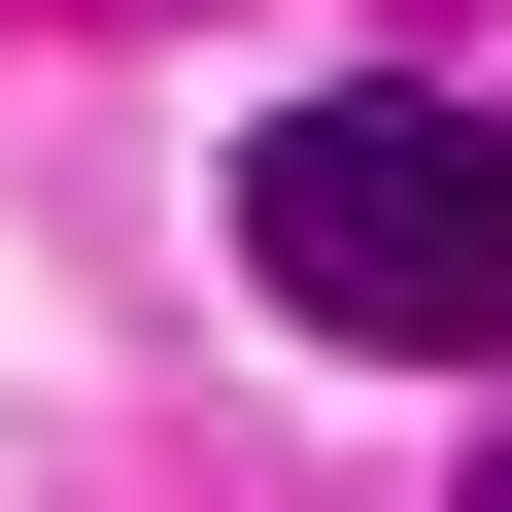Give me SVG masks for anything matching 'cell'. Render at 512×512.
<instances>
[{"instance_id":"cell-1","label":"cell","mask_w":512,"mask_h":512,"mask_svg":"<svg viewBox=\"0 0 512 512\" xmlns=\"http://www.w3.org/2000/svg\"><path fill=\"white\" fill-rule=\"evenodd\" d=\"M239 239H274L308 342H444V376L512 342V137L478 103H376V69L274 103V137H239Z\"/></svg>"},{"instance_id":"cell-2","label":"cell","mask_w":512,"mask_h":512,"mask_svg":"<svg viewBox=\"0 0 512 512\" xmlns=\"http://www.w3.org/2000/svg\"><path fill=\"white\" fill-rule=\"evenodd\" d=\"M478 512H512V410H478Z\"/></svg>"}]
</instances>
